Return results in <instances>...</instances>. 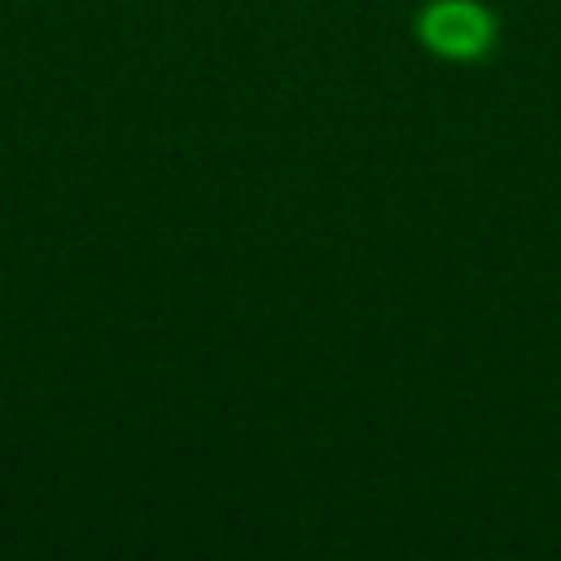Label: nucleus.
<instances>
[{"label":"nucleus","instance_id":"obj_1","mask_svg":"<svg viewBox=\"0 0 561 561\" xmlns=\"http://www.w3.org/2000/svg\"><path fill=\"white\" fill-rule=\"evenodd\" d=\"M500 22L478 0H430L416 13V39L443 61H482L495 48Z\"/></svg>","mask_w":561,"mask_h":561}]
</instances>
